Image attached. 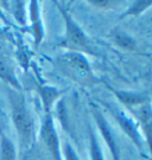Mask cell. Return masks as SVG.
<instances>
[{
    "instance_id": "obj_1",
    "label": "cell",
    "mask_w": 152,
    "mask_h": 160,
    "mask_svg": "<svg viewBox=\"0 0 152 160\" xmlns=\"http://www.w3.org/2000/svg\"><path fill=\"white\" fill-rule=\"evenodd\" d=\"M10 102L12 109V119L16 126L18 135L22 139L23 142L29 143L32 139V121L29 115L25 102L22 96L17 95L16 92H10Z\"/></svg>"
},
{
    "instance_id": "obj_10",
    "label": "cell",
    "mask_w": 152,
    "mask_h": 160,
    "mask_svg": "<svg viewBox=\"0 0 152 160\" xmlns=\"http://www.w3.org/2000/svg\"><path fill=\"white\" fill-rule=\"evenodd\" d=\"M37 2H32V14L36 18V22H38V14H37ZM34 32H36V43L39 44L40 39H42V29H40V24L39 23H36V26H34Z\"/></svg>"
},
{
    "instance_id": "obj_9",
    "label": "cell",
    "mask_w": 152,
    "mask_h": 160,
    "mask_svg": "<svg viewBox=\"0 0 152 160\" xmlns=\"http://www.w3.org/2000/svg\"><path fill=\"white\" fill-rule=\"evenodd\" d=\"M90 149H92V158H93V160H103L101 152H100V148H99V145H97V141H96L93 133H90Z\"/></svg>"
},
{
    "instance_id": "obj_11",
    "label": "cell",
    "mask_w": 152,
    "mask_h": 160,
    "mask_svg": "<svg viewBox=\"0 0 152 160\" xmlns=\"http://www.w3.org/2000/svg\"><path fill=\"white\" fill-rule=\"evenodd\" d=\"M42 95H43V100H44L46 107H49L51 101H52V100L55 98V96L57 95V92H55V90L51 89V88H44V90H43V92H42Z\"/></svg>"
},
{
    "instance_id": "obj_8",
    "label": "cell",
    "mask_w": 152,
    "mask_h": 160,
    "mask_svg": "<svg viewBox=\"0 0 152 160\" xmlns=\"http://www.w3.org/2000/svg\"><path fill=\"white\" fill-rule=\"evenodd\" d=\"M115 42H117V44L121 45L123 48L127 49V50H132V49H134L133 40L130 39V38H128L126 34L117 33V34H115Z\"/></svg>"
},
{
    "instance_id": "obj_5",
    "label": "cell",
    "mask_w": 152,
    "mask_h": 160,
    "mask_svg": "<svg viewBox=\"0 0 152 160\" xmlns=\"http://www.w3.org/2000/svg\"><path fill=\"white\" fill-rule=\"evenodd\" d=\"M0 76L5 81L7 80L8 82H12L13 84H17L14 82L11 68H10V64H8V61L6 58L5 53H4V49H3L1 44H0Z\"/></svg>"
},
{
    "instance_id": "obj_3",
    "label": "cell",
    "mask_w": 152,
    "mask_h": 160,
    "mask_svg": "<svg viewBox=\"0 0 152 160\" xmlns=\"http://www.w3.org/2000/svg\"><path fill=\"white\" fill-rule=\"evenodd\" d=\"M63 16L66 19V24H67V39L68 42L74 45L75 48H88V43L87 39L83 36L82 31L80 28L71 20V18L67 14V12L63 11Z\"/></svg>"
},
{
    "instance_id": "obj_4",
    "label": "cell",
    "mask_w": 152,
    "mask_h": 160,
    "mask_svg": "<svg viewBox=\"0 0 152 160\" xmlns=\"http://www.w3.org/2000/svg\"><path fill=\"white\" fill-rule=\"evenodd\" d=\"M94 116H95V120L97 122V125L100 127V131H101L102 135H103L105 140L107 141L108 146H109V149H111L113 157H114V160H119V151L118 147H117V142L114 140V137H113L112 132H111L109 127H108L107 122L105 121L103 116L100 114V112L95 108H94Z\"/></svg>"
},
{
    "instance_id": "obj_6",
    "label": "cell",
    "mask_w": 152,
    "mask_h": 160,
    "mask_svg": "<svg viewBox=\"0 0 152 160\" xmlns=\"http://www.w3.org/2000/svg\"><path fill=\"white\" fill-rule=\"evenodd\" d=\"M0 160H14V148L8 139L1 138L0 142Z\"/></svg>"
},
{
    "instance_id": "obj_12",
    "label": "cell",
    "mask_w": 152,
    "mask_h": 160,
    "mask_svg": "<svg viewBox=\"0 0 152 160\" xmlns=\"http://www.w3.org/2000/svg\"><path fill=\"white\" fill-rule=\"evenodd\" d=\"M64 153H66L67 160H79V158L76 157L73 148H71L70 145H68V143H66V146H64Z\"/></svg>"
},
{
    "instance_id": "obj_2",
    "label": "cell",
    "mask_w": 152,
    "mask_h": 160,
    "mask_svg": "<svg viewBox=\"0 0 152 160\" xmlns=\"http://www.w3.org/2000/svg\"><path fill=\"white\" fill-rule=\"evenodd\" d=\"M42 139L44 141L45 146L51 152V154L54 155V158L56 160H61L60 157V142H58V138H57L56 131L54 128V123L50 116H46L43 128H42Z\"/></svg>"
},
{
    "instance_id": "obj_7",
    "label": "cell",
    "mask_w": 152,
    "mask_h": 160,
    "mask_svg": "<svg viewBox=\"0 0 152 160\" xmlns=\"http://www.w3.org/2000/svg\"><path fill=\"white\" fill-rule=\"evenodd\" d=\"M119 121H120L121 126H123V128H124V131H126V133L132 138L133 141H135V142L139 145V138H138V134L135 133L134 127H132V125L130 123V121H127L125 118H123V116H119Z\"/></svg>"
}]
</instances>
